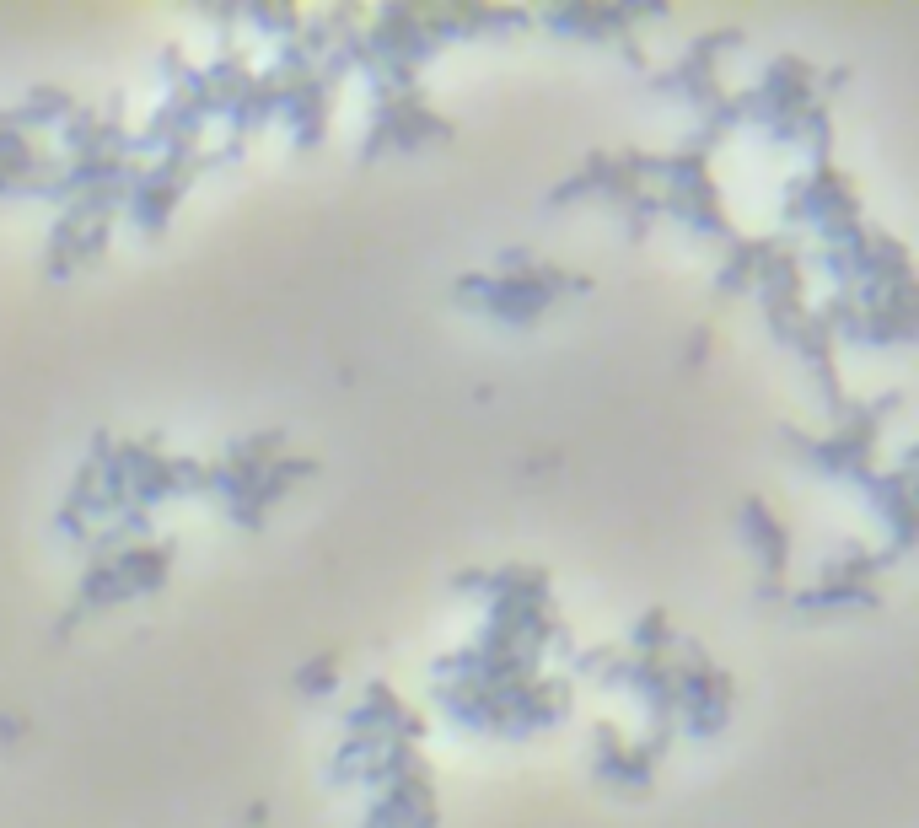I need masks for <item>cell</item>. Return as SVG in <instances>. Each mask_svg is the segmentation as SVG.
<instances>
[{
  "mask_svg": "<svg viewBox=\"0 0 919 828\" xmlns=\"http://www.w3.org/2000/svg\"><path fill=\"white\" fill-rule=\"evenodd\" d=\"M334 667H339L334 651H328L323 662H307V673H301V689H307V694H323L328 683H334Z\"/></svg>",
  "mask_w": 919,
  "mask_h": 828,
  "instance_id": "cell-1",
  "label": "cell"
}]
</instances>
